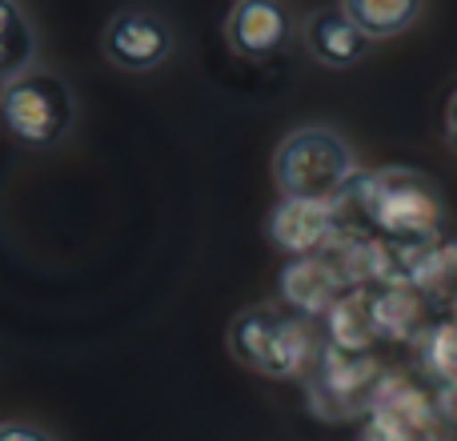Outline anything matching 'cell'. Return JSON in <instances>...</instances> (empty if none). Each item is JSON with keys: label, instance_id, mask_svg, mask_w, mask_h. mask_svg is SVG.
<instances>
[{"label": "cell", "instance_id": "4", "mask_svg": "<svg viewBox=\"0 0 457 441\" xmlns=\"http://www.w3.org/2000/svg\"><path fill=\"white\" fill-rule=\"evenodd\" d=\"M77 121L69 85L53 72H21L0 85V129L32 153L56 149Z\"/></svg>", "mask_w": 457, "mask_h": 441}, {"label": "cell", "instance_id": "2", "mask_svg": "<svg viewBox=\"0 0 457 441\" xmlns=\"http://www.w3.org/2000/svg\"><path fill=\"white\" fill-rule=\"evenodd\" d=\"M273 181L285 201L337 205L357 181L353 145L325 125L293 129L273 153Z\"/></svg>", "mask_w": 457, "mask_h": 441}, {"label": "cell", "instance_id": "5", "mask_svg": "<svg viewBox=\"0 0 457 441\" xmlns=\"http://www.w3.org/2000/svg\"><path fill=\"white\" fill-rule=\"evenodd\" d=\"M378 386V365L365 354L325 345L313 362V373H309V410L329 421L357 418V413L370 410Z\"/></svg>", "mask_w": 457, "mask_h": 441}, {"label": "cell", "instance_id": "13", "mask_svg": "<svg viewBox=\"0 0 457 441\" xmlns=\"http://www.w3.org/2000/svg\"><path fill=\"white\" fill-rule=\"evenodd\" d=\"M37 32L16 0H0V85L32 69Z\"/></svg>", "mask_w": 457, "mask_h": 441}, {"label": "cell", "instance_id": "10", "mask_svg": "<svg viewBox=\"0 0 457 441\" xmlns=\"http://www.w3.org/2000/svg\"><path fill=\"white\" fill-rule=\"evenodd\" d=\"M341 293H349V285L341 281V273L333 269V261L325 257V253L293 257L289 265L281 269V305L289 309V313H297L301 321H305V317H325L337 305Z\"/></svg>", "mask_w": 457, "mask_h": 441}, {"label": "cell", "instance_id": "14", "mask_svg": "<svg viewBox=\"0 0 457 441\" xmlns=\"http://www.w3.org/2000/svg\"><path fill=\"white\" fill-rule=\"evenodd\" d=\"M421 362L426 373L442 378L445 386H457V325H434L421 333Z\"/></svg>", "mask_w": 457, "mask_h": 441}, {"label": "cell", "instance_id": "3", "mask_svg": "<svg viewBox=\"0 0 457 441\" xmlns=\"http://www.w3.org/2000/svg\"><path fill=\"white\" fill-rule=\"evenodd\" d=\"M228 354L273 381L301 378L313 362V329L285 305H249L228 321Z\"/></svg>", "mask_w": 457, "mask_h": 441}, {"label": "cell", "instance_id": "7", "mask_svg": "<svg viewBox=\"0 0 457 441\" xmlns=\"http://www.w3.org/2000/svg\"><path fill=\"white\" fill-rule=\"evenodd\" d=\"M361 441H434V402L410 386L381 378L370 410H365Z\"/></svg>", "mask_w": 457, "mask_h": 441}, {"label": "cell", "instance_id": "12", "mask_svg": "<svg viewBox=\"0 0 457 441\" xmlns=\"http://www.w3.org/2000/svg\"><path fill=\"white\" fill-rule=\"evenodd\" d=\"M421 4L426 0H341V12L349 16V24L365 40H389L413 29V21L421 16Z\"/></svg>", "mask_w": 457, "mask_h": 441}, {"label": "cell", "instance_id": "1", "mask_svg": "<svg viewBox=\"0 0 457 441\" xmlns=\"http://www.w3.org/2000/svg\"><path fill=\"white\" fill-rule=\"evenodd\" d=\"M341 201H353L361 229H373L378 241L397 249H429L445 225V201L437 185L418 169H381L357 177Z\"/></svg>", "mask_w": 457, "mask_h": 441}, {"label": "cell", "instance_id": "15", "mask_svg": "<svg viewBox=\"0 0 457 441\" xmlns=\"http://www.w3.org/2000/svg\"><path fill=\"white\" fill-rule=\"evenodd\" d=\"M0 441H56L53 434H48L45 426H37V421H0Z\"/></svg>", "mask_w": 457, "mask_h": 441}, {"label": "cell", "instance_id": "16", "mask_svg": "<svg viewBox=\"0 0 457 441\" xmlns=\"http://www.w3.org/2000/svg\"><path fill=\"white\" fill-rule=\"evenodd\" d=\"M445 145L457 153V88H453L450 104H445Z\"/></svg>", "mask_w": 457, "mask_h": 441}, {"label": "cell", "instance_id": "8", "mask_svg": "<svg viewBox=\"0 0 457 441\" xmlns=\"http://www.w3.org/2000/svg\"><path fill=\"white\" fill-rule=\"evenodd\" d=\"M293 37V21L281 0H237L228 8L225 40L241 61H273Z\"/></svg>", "mask_w": 457, "mask_h": 441}, {"label": "cell", "instance_id": "9", "mask_svg": "<svg viewBox=\"0 0 457 441\" xmlns=\"http://www.w3.org/2000/svg\"><path fill=\"white\" fill-rule=\"evenodd\" d=\"M341 209L337 205H317V201H285L273 209L265 233L281 253L293 257H313L325 253L341 237Z\"/></svg>", "mask_w": 457, "mask_h": 441}, {"label": "cell", "instance_id": "6", "mask_svg": "<svg viewBox=\"0 0 457 441\" xmlns=\"http://www.w3.org/2000/svg\"><path fill=\"white\" fill-rule=\"evenodd\" d=\"M173 29L161 12H149V8H120V12L109 16L104 24L101 48L109 56V64L125 72H153L173 56Z\"/></svg>", "mask_w": 457, "mask_h": 441}, {"label": "cell", "instance_id": "11", "mask_svg": "<svg viewBox=\"0 0 457 441\" xmlns=\"http://www.w3.org/2000/svg\"><path fill=\"white\" fill-rule=\"evenodd\" d=\"M301 37H305V53L325 69H353L370 53V40L349 24V16L341 8H317L305 21Z\"/></svg>", "mask_w": 457, "mask_h": 441}]
</instances>
